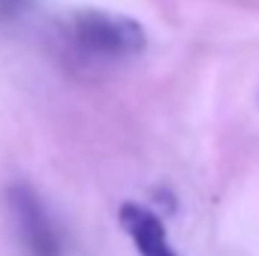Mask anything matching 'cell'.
<instances>
[{
    "label": "cell",
    "instance_id": "6da1fadb",
    "mask_svg": "<svg viewBox=\"0 0 259 256\" xmlns=\"http://www.w3.org/2000/svg\"><path fill=\"white\" fill-rule=\"evenodd\" d=\"M72 39L100 58H130L145 49V30L139 21L94 9L72 18Z\"/></svg>",
    "mask_w": 259,
    "mask_h": 256
},
{
    "label": "cell",
    "instance_id": "7a4b0ae2",
    "mask_svg": "<svg viewBox=\"0 0 259 256\" xmlns=\"http://www.w3.org/2000/svg\"><path fill=\"white\" fill-rule=\"evenodd\" d=\"M9 205H12V214H15V220H18L21 238H24L30 256H61L55 229H52V223H49V217H46L39 199L33 196V190H27V187H12V190H9Z\"/></svg>",
    "mask_w": 259,
    "mask_h": 256
},
{
    "label": "cell",
    "instance_id": "3957f363",
    "mask_svg": "<svg viewBox=\"0 0 259 256\" xmlns=\"http://www.w3.org/2000/svg\"><path fill=\"white\" fill-rule=\"evenodd\" d=\"M118 220L124 226L136 250L142 256H178L169 247V238H166V229L160 223V217L154 211H148L145 205H136V202H124L121 211H118Z\"/></svg>",
    "mask_w": 259,
    "mask_h": 256
},
{
    "label": "cell",
    "instance_id": "277c9868",
    "mask_svg": "<svg viewBox=\"0 0 259 256\" xmlns=\"http://www.w3.org/2000/svg\"><path fill=\"white\" fill-rule=\"evenodd\" d=\"M18 3H24V0H0V12H6V9H15Z\"/></svg>",
    "mask_w": 259,
    "mask_h": 256
}]
</instances>
